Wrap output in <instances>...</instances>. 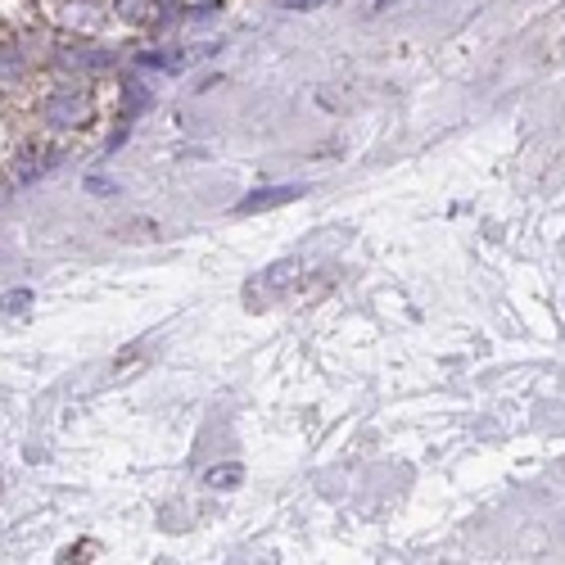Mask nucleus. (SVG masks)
<instances>
[{"label": "nucleus", "mask_w": 565, "mask_h": 565, "mask_svg": "<svg viewBox=\"0 0 565 565\" xmlns=\"http://www.w3.org/2000/svg\"><path fill=\"white\" fill-rule=\"evenodd\" d=\"M36 118L55 136H82L100 122V90L96 77H51L36 90Z\"/></svg>", "instance_id": "obj_1"}, {"label": "nucleus", "mask_w": 565, "mask_h": 565, "mask_svg": "<svg viewBox=\"0 0 565 565\" xmlns=\"http://www.w3.org/2000/svg\"><path fill=\"white\" fill-rule=\"evenodd\" d=\"M51 68L68 77H100L114 68V51L100 45V36H60L51 41Z\"/></svg>", "instance_id": "obj_2"}, {"label": "nucleus", "mask_w": 565, "mask_h": 565, "mask_svg": "<svg viewBox=\"0 0 565 565\" xmlns=\"http://www.w3.org/2000/svg\"><path fill=\"white\" fill-rule=\"evenodd\" d=\"M45 14L68 36H105L118 23L114 0H45Z\"/></svg>", "instance_id": "obj_3"}, {"label": "nucleus", "mask_w": 565, "mask_h": 565, "mask_svg": "<svg viewBox=\"0 0 565 565\" xmlns=\"http://www.w3.org/2000/svg\"><path fill=\"white\" fill-rule=\"evenodd\" d=\"M290 200H299V191L295 185H276V191H258V195H249V200H241L235 204V213H263V209H276V204H290Z\"/></svg>", "instance_id": "obj_4"}, {"label": "nucleus", "mask_w": 565, "mask_h": 565, "mask_svg": "<svg viewBox=\"0 0 565 565\" xmlns=\"http://www.w3.org/2000/svg\"><path fill=\"white\" fill-rule=\"evenodd\" d=\"M209 489H235V484H241L245 480V470L241 466H222V470H209Z\"/></svg>", "instance_id": "obj_5"}, {"label": "nucleus", "mask_w": 565, "mask_h": 565, "mask_svg": "<svg viewBox=\"0 0 565 565\" xmlns=\"http://www.w3.org/2000/svg\"><path fill=\"white\" fill-rule=\"evenodd\" d=\"M286 10H295V14H308V10H317V6H326V0H280Z\"/></svg>", "instance_id": "obj_6"}]
</instances>
